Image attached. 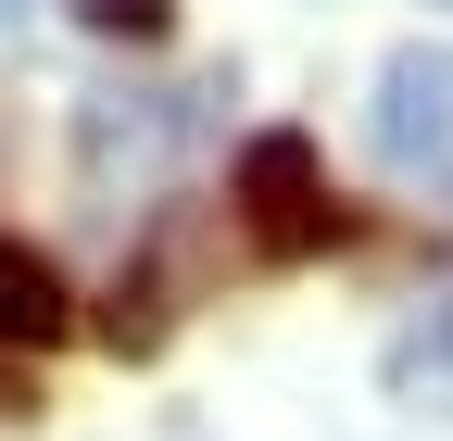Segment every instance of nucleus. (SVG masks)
<instances>
[{
    "mask_svg": "<svg viewBox=\"0 0 453 441\" xmlns=\"http://www.w3.org/2000/svg\"><path fill=\"white\" fill-rule=\"evenodd\" d=\"M240 228H252V252H277V265H303V252H327L340 240V202H327V164H315V139L303 127H265V139H240Z\"/></svg>",
    "mask_w": 453,
    "mask_h": 441,
    "instance_id": "obj_1",
    "label": "nucleus"
},
{
    "mask_svg": "<svg viewBox=\"0 0 453 441\" xmlns=\"http://www.w3.org/2000/svg\"><path fill=\"white\" fill-rule=\"evenodd\" d=\"M378 151L390 164H453V50H390L378 64Z\"/></svg>",
    "mask_w": 453,
    "mask_h": 441,
    "instance_id": "obj_2",
    "label": "nucleus"
},
{
    "mask_svg": "<svg viewBox=\"0 0 453 441\" xmlns=\"http://www.w3.org/2000/svg\"><path fill=\"white\" fill-rule=\"evenodd\" d=\"M189 127V89H88V114H76V151H88V190L113 177V164H164V139Z\"/></svg>",
    "mask_w": 453,
    "mask_h": 441,
    "instance_id": "obj_3",
    "label": "nucleus"
},
{
    "mask_svg": "<svg viewBox=\"0 0 453 441\" xmlns=\"http://www.w3.org/2000/svg\"><path fill=\"white\" fill-rule=\"evenodd\" d=\"M76 328V290H64V265H50L38 240L0 228V353H50Z\"/></svg>",
    "mask_w": 453,
    "mask_h": 441,
    "instance_id": "obj_4",
    "label": "nucleus"
},
{
    "mask_svg": "<svg viewBox=\"0 0 453 441\" xmlns=\"http://www.w3.org/2000/svg\"><path fill=\"white\" fill-rule=\"evenodd\" d=\"M378 378H390V404H403V416H453V290H428L403 328H390Z\"/></svg>",
    "mask_w": 453,
    "mask_h": 441,
    "instance_id": "obj_5",
    "label": "nucleus"
},
{
    "mask_svg": "<svg viewBox=\"0 0 453 441\" xmlns=\"http://www.w3.org/2000/svg\"><path fill=\"white\" fill-rule=\"evenodd\" d=\"M64 13H76L88 38H127V50H151V38H177V0H64Z\"/></svg>",
    "mask_w": 453,
    "mask_h": 441,
    "instance_id": "obj_6",
    "label": "nucleus"
},
{
    "mask_svg": "<svg viewBox=\"0 0 453 441\" xmlns=\"http://www.w3.org/2000/svg\"><path fill=\"white\" fill-rule=\"evenodd\" d=\"M0 38H26V0H0Z\"/></svg>",
    "mask_w": 453,
    "mask_h": 441,
    "instance_id": "obj_7",
    "label": "nucleus"
},
{
    "mask_svg": "<svg viewBox=\"0 0 453 441\" xmlns=\"http://www.w3.org/2000/svg\"><path fill=\"white\" fill-rule=\"evenodd\" d=\"M441 13H453V0H441Z\"/></svg>",
    "mask_w": 453,
    "mask_h": 441,
    "instance_id": "obj_8",
    "label": "nucleus"
}]
</instances>
